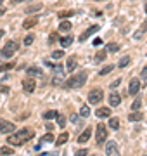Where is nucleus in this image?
<instances>
[{
	"label": "nucleus",
	"mask_w": 147,
	"mask_h": 156,
	"mask_svg": "<svg viewBox=\"0 0 147 156\" xmlns=\"http://www.w3.org/2000/svg\"><path fill=\"white\" fill-rule=\"evenodd\" d=\"M90 135H92V128H90V127H87L85 130H83V134L78 137V142H80V144H85L87 140L90 139Z\"/></svg>",
	"instance_id": "obj_13"
},
{
	"label": "nucleus",
	"mask_w": 147,
	"mask_h": 156,
	"mask_svg": "<svg viewBox=\"0 0 147 156\" xmlns=\"http://www.w3.org/2000/svg\"><path fill=\"white\" fill-rule=\"evenodd\" d=\"M61 57H64V52L62 50H54L52 52V59H61Z\"/></svg>",
	"instance_id": "obj_34"
},
{
	"label": "nucleus",
	"mask_w": 147,
	"mask_h": 156,
	"mask_svg": "<svg viewBox=\"0 0 147 156\" xmlns=\"http://www.w3.org/2000/svg\"><path fill=\"white\" fill-rule=\"evenodd\" d=\"M0 154H2V156L12 154V147H0Z\"/></svg>",
	"instance_id": "obj_36"
},
{
	"label": "nucleus",
	"mask_w": 147,
	"mask_h": 156,
	"mask_svg": "<svg viewBox=\"0 0 147 156\" xmlns=\"http://www.w3.org/2000/svg\"><path fill=\"white\" fill-rule=\"evenodd\" d=\"M140 78H144V80H147V66L142 69V73H140Z\"/></svg>",
	"instance_id": "obj_40"
},
{
	"label": "nucleus",
	"mask_w": 147,
	"mask_h": 156,
	"mask_svg": "<svg viewBox=\"0 0 147 156\" xmlns=\"http://www.w3.org/2000/svg\"><path fill=\"white\" fill-rule=\"evenodd\" d=\"M40 9H42V5H31L26 9V14H33V12H38Z\"/></svg>",
	"instance_id": "obj_33"
},
{
	"label": "nucleus",
	"mask_w": 147,
	"mask_h": 156,
	"mask_svg": "<svg viewBox=\"0 0 147 156\" xmlns=\"http://www.w3.org/2000/svg\"><path fill=\"white\" fill-rule=\"evenodd\" d=\"M14 130H16V125L12 122L0 120V134H14Z\"/></svg>",
	"instance_id": "obj_6"
},
{
	"label": "nucleus",
	"mask_w": 147,
	"mask_h": 156,
	"mask_svg": "<svg viewBox=\"0 0 147 156\" xmlns=\"http://www.w3.org/2000/svg\"><path fill=\"white\" fill-rule=\"evenodd\" d=\"M128 120H130V122H140L142 120V113L140 111H133L130 116H128Z\"/></svg>",
	"instance_id": "obj_21"
},
{
	"label": "nucleus",
	"mask_w": 147,
	"mask_h": 156,
	"mask_svg": "<svg viewBox=\"0 0 147 156\" xmlns=\"http://www.w3.org/2000/svg\"><path fill=\"white\" fill-rule=\"evenodd\" d=\"M21 2H26V0H11V4H21Z\"/></svg>",
	"instance_id": "obj_45"
},
{
	"label": "nucleus",
	"mask_w": 147,
	"mask_h": 156,
	"mask_svg": "<svg viewBox=\"0 0 147 156\" xmlns=\"http://www.w3.org/2000/svg\"><path fill=\"white\" fill-rule=\"evenodd\" d=\"M68 139H69V134H61L56 139V146H62L64 142H68Z\"/></svg>",
	"instance_id": "obj_19"
},
{
	"label": "nucleus",
	"mask_w": 147,
	"mask_h": 156,
	"mask_svg": "<svg viewBox=\"0 0 147 156\" xmlns=\"http://www.w3.org/2000/svg\"><path fill=\"white\" fill-rule=\"evenodd\" d=\"M138 90H140V82H138L137 78H132L130 87H128V94H130V95H137Z\"/></svg>",
	"instance_id": "obj_10"
},
{
	"label": "nucleus",
	"mask_w": 147,
	"mask_h": 156,
	"mask_svg": "<svg viewBox=\"0 0 147 156\" xmlns=\"http://www.w3.org/2000/svg\"><path fill=\"white\" fill-rule=\"evenodd\" d=\"M64 82V69L61 66H57L54 69V76H52V83L54 85H61Z\"/></svg>",
	"instance_id": "obj_7"
},
{
	"label": "nucleus",
	"mask_w": 147,
	"mask_h": 156,
	"mask_svg": "<svg viewBox=\"0 0 147 156\" xmlns=\"http://www.w3.org/2000/svg\"><path fill=\"white\" fill-rule=\"evenodd\" d=\"M87 154H88V151H87L85 147H81V149H78L74 153V156H87Z\"/></svg>",
	"instance_id": "obj_38"
},
{
	"label": "nucleus",
	"mask_w": 147,
	"mask_h": 156,
	"mask_svg": "<svg viewBox=\"0 0 147 156\" xmlns=\"http://www.w3.org/2000/svg\"><path fill=\"white\" fill-rule=\"evenodd\" d=\"M0 5H2V0H0Z\"/></svg>",
	"instance_id": "obj_50"
},
{
	"label": "nucleus",
	"mask_w": 147,
	"mask_h": 156,
	"mask_svg": "<svg viewBox=\"0 0 147 156\" xmlns=\"http://www.w3.org/2000/svg\"><path fill=\"white\" fill-rule=\"evenodd\" d=\"M0 156H2V154H0Z\"/></svg>",
	"instance_id": "obj_51"
},
{
	"label": "nucleus",
	"mask_w": 147,
	"mask_h": 156,
	"mask_svg": "<svg viewBox=\"0 0 147 156\" xmlns=\"http://www.w3.org/2000/svg\"><path fill=\"white\" fill-rule=\"evenodd\" d=\"M80 116H83V118L90 116V108L88 106H81V109H80Z\"/></svg>",
	"instance_id": "obj_26"
},
{
	"label": "nucleus",
	"mask_w": 147,
	"mask_h": 156,
	"mask_svg": "<svg viewBox=\"0 0 147 156\" xmlns=\"http://www.w3.org/2000/svg\"><path fill=\"white\" fill-rule=\"evenodd\" d=\"M109 127L113 128V130H118L119 128V120L118 118H111V120H109Z\"/></svg>",
	"instance_id": "obj_25"
},
{
	"label": "nucleus",
	"mask_w": 147,
	"mask_h": 156,
	"mask_svg": "<svg viewBox=\"0 0 147 156\" xmlns=\"http://www.w3.org/2000/svg\"><path fill=\"white\" fill-rule=\"evenodd\" d=\"M87 71H81L78 75H74V76L68 78V82H66V89H80V87H83L87 83Z\"/></svg>",
	"instance_id": "obj_2"
},
{
	"label": "nucleus",
	"mask_w": 147,
	"mask_h": 156,
	"mask_svg": "<svg viewBox=\"0 0 147 156\" xmlns=\"http://www.w3.org/2000/svg\"><path fill=\"white\" fill-rule=\"evenodd\" d=\"M57 116H59V113L57 111H47L45 115H43L45 120H54V118H57Z\"/></svg>",
	"instance_id": "obj_28"
},
{
	"label": "nucleus",
	"mask_w": 147,
	"mask_h": 156,
	"mask_svg": "<svg viewBox=\"0 0 147 156\" xmlns=\"http://www.w3.org/2000/svg\"><path fill=\"white\" fill-rule=\"evenodd\" d=\"M102 99H104V92L101 89L90 90V94H88V102L90 104H99V102H102Z\"/></svg>",
	"instance_id": "obj_5"
},
{
	"label": "nucleus",
	"mask_w": 147,
	"mask_h": 156,
	"mask_svg": "<svg viewBox=\"0 0 147 156\" xmlns=\"http://www.w3.org/2000/svg\"><path fill=\"white\" fill-rule=\"evenodd\" d=\"M76 66H78V64H76V57L71 56L68 59V62H66V71H68V73L74 71V69H76Z\"/></svg>",
	"instance_id": "obj_14"
},
{
	"label": "nucleus",
	"mask_w": 147,
	"mask_h": 156,
	"mask_svg": "<svg viewBox=\"0 0 147 156\" xmlns=\"http://www.w3.org/2000/svg\"><path fill=\"white\" fill-rule=\"evenodd\" d=\"M12 68H14V62H5V64H2V66H0V73L9 71V69H12Z\"/></svg>",
	"instance_id": "obj_29"
},
{
	"label": "nucleus",
	"mask_w": 147,
	"mask_h": 156,
	"mask_svg": "<svg viewBox=\"0 0 147 156\" xmlns=\"http://www.w3.org/2000/svg\"><path fill=\"white\" fill-rule=\"evenodd\" d=\"M35 87H36V83H35L33 78H24V80H23V90L26 92V94L35 92Z\"/></svg>",
	"instance_id": "obj_8"
},
{
	"label": "nucleus",
	"mask_w": 147,
	"mask_h": 156,
	"mask_svg": "<svg viewBox=\"0 0 147 156\" xmlns=\"http://www.w3.org/2000/svg\"><path fill=\"white\" fill-rule=\"evenodd\" d=\"M36 23H38V17H29V19H26V21L23 23V28L24 30H29V28H33Z\"/></svg>",
	"instance_id": "obj_17"
},
{
	"label": "nucleus",
	"mask_w": 147,
	"mask_h": 156,
	"mask_svg": "<svg viewBox=\"0 0 147 156\" xmlns=\"http://www.w3.org/2000/svg\"><path fill=\"white\" fill-rule=\"evenodd\" d=\"M71 122H73V123H78V122H80V115H71Z\"/></svg>",
	"instance_id": "obj_39"
},
{
	"label": "nucleus",
	"mask_w": 147,
	"mask_h": 156,
	"mask_svg": "<svg viewBox=\"0 0 147 156\" xmlns=\"http://www.w3.org/2000/svg\"><path fill=\"white\" fill-rule=\"evenodd\" d=\"M119 83H121V78H118V80H114L113 83H111V87H113V89H114V87H118Z\"/></svg>",
	"instance_id": "obj_41"
},
{
	"label": "nucleus",
	"mask_w": 147,
	"mask_h": 156,
	"mask_svg": "<svg viewBox=\"0 0 147 156\" xmlns=\"http://www.w3.org/2000/svg\"><path fill=\"white\" fill-rule=\"evenodd\" d=\"M33 40H35L33 35H28V37L24 38V45H26V47H28V45H31V44H33Z\"/></svg>",
	"instance_id": "obj_37"
},
{
	"label": "nucleus",
	"mask_w": 147,
	"mask_h": 156,
	"mask_svg": "<svg viewBox=\"0 0 147 156\" xmlns=\"http://www.w3.org/2000/svg\"><path fill=\"white\" fill-rule=\"evenodd\" d=\"M145 31H147V19L144 21V24L140 26V30H138V31L135 33V37H133V38H135V40H140V38H142V35L145 33Z\"/></svg>",
	"instance_id": "obj_18"
},
{
	"label": "nucleus",
	"mask_w": 147,
	"mask_h": 156,
	"mask_svg": "<svg viewBox=\"0 0 147 156\" xmlns=\"http://www.w3.org/2000/svg\"><path fill=\"white\" fill-rule=\"evenodd\" d=\"M113 71V66H111V64H109V66H104L101 69V71H99V75H101V76H104V75H108V73H111Z\"/></svg>",
	"instance_id": "obj_31"
},
{
	"label": "nucleus",
	"mask_w": 147,
	"mask_h": 156,
	"mask_svg": "<svg viewBox=\"0 0 147 156\" xmlns=\"http://www.w3.org/2000/svg\"><path fill=\"white\" fill-rule=\"evenodd\" d=\"M119 102H121V95L118 92H111L109 94V106H119Z\"/></svg>",
	"instance_id": "obj_12"
},
{
	"label": "nucleus",
	"mask_w": 147,
	"mask_h": 156,
	"mask_svg": "<svg viewBox=\"0 0 147 156\" xmlns=\"http://www.w3.org/2000/svg\"><path fill=\"white\" fill-rule=\"evenodd\" d=\"M59 16H61V17H66V16H73V12H61Z\"/></svg>",
	"instance_id": "obj_42"
},
{
	"label": "nucleus",
	"mask_w": 147,
	"mask_h": 156,
	"mask_svg": "<svg viewBox=\"0 0 147 156\" xmlns=\"http://www.w3.org/2000/svg\"><path fill=\"white\" fill-rule=\"evenodd\" d=\"M4 12H5V11H4V9H0V16H2V14H4Z\"/></svg>",
	"instance_id": "obj_48"
},
{
	"label": "nucleus",
	"mask_w": 147,
	"mask_h": 156,
	"mask_svg": "<svg viewBox=\"0 0 147 156\" xmlns=\"http://www.w3.org/2000/svg\"><path fill=\"white\" fill-rule=\"evenodd\" d=\"M130 61H132L130 57H128V56H125L123 59L119 61V68H126V66H128V64H130Z\"/></svg>",
	"instance_id": "obj_30"
},
{
	"label": "nucleus",
	"mask_w": 147,
	"mask_h": 156,
	"mask_svg": "<svg viewBox=\"0 0 147 156\" xmlns=\"http://www.w3.org/2000/svg\"><path fill=\"white\" fill-rule=\"evenodd\" d=\"M26 73H28V76H42V75H43V71L36 66H29L28 69H26Z\"/></svg>",
	"instance_id": "obj_16"
},
{
	"label": "nucleus",
	"mask_w": 147,
	"mask_h": 156,
	"mask_svg": "<svg viewBox=\"0 0 147 156\" xmlns=\"http://www.w3.org/2000/svg\"><path fill=\"white\" fill-rule=\"evenodd\" d=\"M71 44H73V37H71V35L62 37V38H61V45H62V47H69Z\"/></svg>",
	"instance_id": "obj_20"
},
{
	"label": "nucleus",
	"mask_w": 147,
	"mask_h": 156,
	"mask_svg": "<svg viewBox=\"0 0 147 156\" xmlns=\"http://www.w3.org/2000/svg\"><path fill=\"white\" fill-rule=\"evenodd\" d=\"M106 139H108V128H106V125L99 123V125H97V130H95V140H97V144H104V142H106Z\"/></svg>",
	"instance_id": "obj_3"
},
{
	"label": "nucleus",
	"mask_w": 147,
	"mask_h": 156,
	"mask_svg": "<svg viewBox=\"0 0 147 156\" xmlns=\"http://www.w3.org/2000/svg\"><path fill=\"white\" fill-rule=\"evenodd\" d=\"M35 137V132L31 128H23V130H19L17 134H12L7 137V142L12 146H21L24 142H28L29 139H33Z\"/></svg>",
	"instance_id": "obj_1"
},
{
	"label": "nucleus",
	"mask_w": 147,
	"mask_h": 156,
	"mask_svg": "<svg viewBox=\"0 0 147 156\" xmlns=\"http://www.w3.org/2000/svg\"><path fill=\"white\" fill-rule=\"evenodd\" d=\"M140 108H142V101L137 97V99L133 101V104H132V109H133V111H140Z\"/></svg>",
	"instance_id": "obj_27"
},
{
	"label": "nucleus",
	"mask_w": 147,
	"mask_h": 156,
	"mask_svg": "<svg viewBox=\"0 0 147 156\" xmlns=\"http://www.w3.org/2000/svg\"><path fill=\"white\" fill-rule=\"evenodd\" d=\"M144 11H145V12H147V2H145V9H144Z\"/></svg>",
	"instance_id": "obj_49"
},
{
	"label": "nucleus",
	"mask_w": 147,
	"mask_h": 156,
	"mask_svg": "<svg viewBox=\"0 0 147 156\" xmlns=\"http://www.w3.org/2000/svg\"><path fill=\"white\" fill-rule=\"evenodd\" d=\"M49 40H50V42H56V40H57V33H52Z\"/></svg>",
	"instance_id": "obj_43"
},
{
	"label": "nucleus",
	"mask_w": 147,
	"mask_h": 156,
	"mask_svg": "<svg viewBox=\"0 0 147 156\" xmlns=\"http://www.w3.org/2000/svg\"><path fill=\"white\" fill-rule=\"evenodd\" d=\"M106 154L108 156H119V151H118V144L114 140H109L108 146H106Z\"/></svg>",
	"instance_id": "obj_9"
},
{
	"label": "nucleus",
	"mask_w": 147,
	"mask_h": 156,
	"mask_svg": "<svg viewBox=\"0 0 147 156\" xmlns=\"http://www.w3.org/2000/svg\"><path fill=\"white\" fill-rule=\"evenodd\" d=\"M2 37H4V30H0V38H2Z\"/></svg>",
	"instance_id": "obj_47"
},
{
	"label": "nucleus",
	"mask_w": 147,
	"mask_h": 156,
	"mask_svg": "<svg viewBox=\"0 0 147 156\" xmlns=\"http://www.w3.org/2000/svg\"><path fill=\"white\" fill-rule=\"evenodd\" d=\"M56 120H57V125H59V127H61V128H64V125H66V118H64V116H61V115H59V116H57Z\"/></svg>",
	"instance_id": "obj_35"
},
{
	"label": "nucleus",
	"mask_w": 147,
	"mask_h": 156,
	"mask_svg": "<svg viewBox=\"0 0 147 156\" xmlns=\"http://www.w3.org/2000/svg\"><path fill=\"white\" fill-rule=\"evenodd\" d=\"M17 50V42H7L5 45H4V49H2V56L4 57H12L14 54H16Z\"/></svg>",
	"instance_id": "obj_4"
},
{
	"label": "nucleus",
	"mask_w": 147,
	"mask_h": 156,
	"mask_svg": "<svg viewBox=\"0 0 147 156\" xmlns=\"http://www.w3.org/2000/svg\"><path fill=\"white\" fill-rule=\"evenodd\" d=\"M52 140H54V134H47L40 139V144H42V142H52Z\"/></svg>",
	"instance_id": "obj_32"
},
{
	"label": "nucleus",
	"mask_w": 147,
	"mask_h": 156,
	"mask_svg": "<svg viewBox=\"0 0 147 156\" xmlns=\"http://www.w3.org/2000/svg\"><path fill=\"white\" fill-rule=\"evenodd\" d=\"M104 50H106V52H118V50H119V45H118V44H108Z\"/></svg>",
	"instance_id": "obj_22"
},
{
	"label": "nucleus",
	"mask_w": 147,
	"mask_h": 156,
	"mask_svg": "<svg viewBox=\"0 0 147 156\" xmlns=\"http://www.w3.org/2000/svg\"><path fill=\"white\" fill-rule=\"evenodd\" d=\"M95 116H99V118H109L111 116V109L109 108H99L95 111Z\"/></svg>",
	"instance_id": "obj_15"
},
{
	"label": "nucleus",
	"mask_w": 147,
	"mask_h": 156,
	"mask_svg": "<svg viewBox=\"0 0 147 156\" xmlns=\"http://www.w3.org/2000/svg\"><path fill=\"white\" fill-rule=\"evenodd\" d=\"M106 50H101V52H97V56H95V64H99V62H102L104 59H106Z\"/></svg>",
	"instance_id": "obj_23"
},
{
	"label": "nucleus",
	"mask_w": 147,
	"mask_h": 156,
	"mask_svg": "<svg viewBox=\"0 0 147 156\" xmlns=\"http://www.w3.org/2000/svg\"><path fill=\"white\" fill-rule=\"evenodd\" d=\"M59 30H61V31H69V30H71V23L69 21H61Z\"/></svg>",
	"instance_id": "obj_24"
},
{
	"label": "nucleus",
	"mask_w": 147,
	"mask_h": 156,
	"mask_svg": "<svg viewBox=\"0 0 147 156\" xmlns=\"http://www.w3.org/2000/svg\"><path fill=\"white\" fill-rule=\"evenodd\" d=\"M99 28H101L99 24H94V26H90V28L87 30L85 33H81V37H80V42H85V40L88 38V37H90V35H94L95 31H99Z\"/></svg>",
	"instance_id": "obj_11"
},
{
	"label": "nucleus",
	"mask_w": 147,
	"mask_h": 156,
	"mask_svg": "<svg viewBox=\"0 0 147 156\" xmlns=\"http://www.w3.org/2000/svg\"><path fill=\"white\" fill-rule=\"evenodd\" d=\"M0 90H2L4 94H7V92H9V87H2V89H0Z\"/></svg>",
	"instance_id": "obj_46"
},
{
	"label": "nucleus",
	"mask_w": 147,
	"mask_h": 156,
	"mask_svg": "<svg viewBox=\"0 0 147 156\" xmlns=\"http://www.w3.org/2000/svg\"><path fill=\"white\" fill-rule=\"evenodd\" d=\"M101 44H102L101 38H95V40H94V45H101Z\"/></svg>",
	"instance_id": "obj_44"
}]
</instances>
